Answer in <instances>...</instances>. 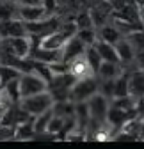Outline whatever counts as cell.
I'll list each match as a JSON object with an SVG mask.
<instances>
[{
    "label": "cell",
    "instance_id": "f1b7e54d",
    "mask_svg": "<svg viewBox=\"0 0 144 149\" xmlns=\"http://www.w3.org/2000/svg\"><path fill=\"white\" fill-rule=\"evenodd\" d=\"M75 25H77V29H91V27H94L93 18H91V13H89V11L80 13L77 16V20H75Z\"/></svg>",
    "mask_w": 144,
    "mask_h": 149
},
{
    "label": "cell",
    "instance_id": "4fadbf2b",
    "mask_svg": "<svg viewBox=\"0 0 144 149\" xmlns=\"http://www.w3.org/2000/svg\"><path fill=\"white\" fill-rule=\"evenodd\" d=\"M16 14L22 22H36L46 16L41 6H16Z\"/></svg>",
    "mask_w": 144,
    "mask_h": 149
},
{
    "label": "cell",
    "instance_id": "4dcf8cb0",
    "mask_svg": "<svg viewBox=\"0 0 144 149\" xmlns=\"http://www.w3.org/2000/svg\"><path fill=\"white\" fill-rule=\"evenodd\" d=\"M13 139V126L0 124V140H9Z\"/></svg>",
    "mask_w": 144,
    "mask_h": 149
},
{
    "label": "cell",
    "instance_id": "83f0119b",
    "mask_svg": "<svg viewBox=\"0 0 144 149\" xmlns=\"http://www.w3.org/2000/svg\"><path fill=\"white\" fill-rule=\"evenodd\" d=\"M62 123H64V117H59V116H53V114H52V117H50V121H48V124H46V130H45V132H48V133H52V135L59 137L61 130H62Z\"/></svg>",
    "mask_w": 144,
    "mask_h": 149
},
{
    "label": "cell",
    "instance_id": "484cf974",
    "mask_svg": "<svg viewBox=\"0 0 144 149\" xmlns=\"http://www.w3.org/2000/svg\"><path fill=\"white\" fill-rule=\"evenodd\" d=\"M20 74L22 73L18 71L16 68L7 66V64H0V87H2L4 84H7L9 80H13V78H18Z\"/></svg>",
    "mask_w": 144,
    "mask_h": 149
},
{
    "label": "cell",
    "instance_id": "8992f818",
    "mask_svg": "<svg viewBox=\"0 0 144 149\" xmlns=\"http://www.w3.org/2000/svg\"><path fill=\"white\" fill-rule=\"evenodd\" d=\"M18 36H27L25 22H22L20 18L0 20V39H4V37H18Z\"/></svg>",
    "mask_w": 144,
    "mask_h": 149
},
{
    "label": "cell",
    "instance_id": "603a6c76",
    "mask_svg": "<svg viewBox=\"0 0 144 149\" xmlns=\"http://www.w3.org/2000/svg\"><path fill=\"white\" fill-rule=\"evenodd\" d=\"M50 117H52V108L41 112V114H38V116H34V117H32L34 132H36V133L45 132V130H46V124H48V121H50Z\"/></svg>",
    "mask_w": 144,
    "mask_h": 149
},
{
    "label": "cell",
    "instance_id": "4316f807",
    "mask_svg": "<svg viewBox=\"0 0 144 149\" xmlns=\"http://www.w3.org/2000/svg\"><path fill=\"white\" fill-rule=\"evenodd\" d=\"M16 13V2L13 0H0V20H9Z\"/></svg>",
    "mask_w": 144,
    "mask_h": 149
},
{
    "label": "cell",
    "instance_id": "7402d4cb",
    "mask_svg": "<svg viewBox=\"0 0 144 149\" xmlns=\"http://www.w3.org/2000/svg\"><path fill=\"white\" fill-rule=\"evenodd\" d=\"M30 69H32L36 74H39L43 80H46V84H48V80L52 78V69H50V64H46V62L30 59Z\"/></svg>",
    "mask_w": 144,
    "mask_h": 149
},
{
    "label": "cell",
    "instance_id": "e0dca14e",
    "mask_svg": "<svg viewBox=\"0 0 144 149\" xmlns=\"http://www.w3.org/2000/svg\"><path fill=\"white\" fill-rule=\"evenodd\" d=\"M18 78H20V77H18ZM18 78H13V80H9L7 84H4L2 87H0L9 103H18V101L22 100V94H20V80H18Z\"/></svg>",
    "mask_w": 144,
    "mask_h": 149
},
{
    "label": "cell",
    "instance_id": "44dd1931",
    "mask_svg": "<svg viewBox=\"0 0 144 149\" xmlns=\"http://www.w3.org/2000/svg\"><path fill=\"white\" fill-rule=\"evenodd\" d=\"M84 57H85V61H87L89 68H91V71L96 74V71H98V68H100V64H101V57H100V53L96 52L94 45H91V46H85Z\"/></svg>",
    "mask_w": 144,
    "mask_h": 149
},
{
    "label": "cell",
    "instance_id": "d6a6232c",
    "mask_svg": "<svg viewBox=\"0 0 144 149\" xmlns=\"http://www.w3.org/2000/svg\"><path fill=\"white\" fill-rule=\"evenodd\" d=\"M109 2H112V0H109Z\"/></svg>",
    "mask_w": 144,
    "mask_h": 149
},
{
    "label": "cell",
    "instance_id": "5b68a950",
    "mask_svg": "<svg viewBox=\"0 0 144 149\" xmlns=\"http://www.w3.org/2000/svg\"><path fill=\"white\" fill-rule=\"evenodd\" d=\"M85 101H87V107H89L91 119L105 123V116H107V110H109V100L103 94H100V92H94V94L89 96Z\"/></svg>",
    "mask_w": 144,
    "mask_h": 149
},
{
    "label": "cell",
    "instance_id": "5bb4252c",
    "mask_svg": "<svg viewBox=\"0 0 144 149\" xmlns=\"http://www.w3.org/2000/svg\"><path fill=\"white\" fill-rule=\"evenodd\" d=\"M29 57L36 59V61H41V62H46V64H52L55 61H61V50H48L43 46H36L30 50Z\"/></svg>",
    "mask_w": 144,
    "mask_h": 149
},
{
    "label": "cell",
    "instance_id": "ffe728a7",
    "mask_svg": "<svg viewBox=\"0 0 144 149\" xmlns=\"http://www.w3.org/2000/svg\"><path fill=\"white\" fill-rule=\"evenodd\" d=\"M75 119H77V124L80 128L85 130L89 119H91V114H89V107H87V101H75Z\"/></svg>",
    "mask_w": 144,
    "mask_h": 149
},
{
    "label": "cell",
    "instance_id": "2e32d148",
    "mask_svg": "<svg viewBox=\"0 0 144 149\" xmlns=\"http://www.w3.org/2000/svg\"><path fill=\"white\" fill-rule=\"evenodd\" d=\"M94 48H96V52L100 53L101 61H109V62H119V57H117V53H116V48H114V45L107 43V41H101V39H96V43H94Z\"/></svg>",
    "mask_w": 144,
    "mask_h": 149
},
{
    "label": "cell",
    "instance_id": "3957f363",
    "mask_svg": "<svg viewBox=\"0 0 144 149\" xmlns=\"http://www.w3.org/2000/svg\"><path fill=\"white\" fill-rule=\"evenodd\" d=\"M18 80H20V94H22V98H27V96H32V94H38V92L46 91V80H43L39 74H36L34 71L22 73Z\"/></svg>",
    "mask_w": 144,
    "mask_h": 149
},
{
    "label": "cell",
    "instance_id": "ba28073f",
    "mask_svg": "<svg viewBox=\"0 0 144 149\" xmlns=\"http://www.w3.org/2000/svg\"><path fill=\"white\" fill-rule=\"evenodd\" d=\"M84 52H85V45L78 39L77 36H71V37H68V41L61 48V61L68 62L73 57H77V55H82Z\"/></svg>",
    "mask_w": 144,
    "mask_h": 149
},
{
    "label": "cell",
    "instance_id": "f546056e",
    "mask_svg": "<svg viewBox=\"0 0 144 149\" xmlns=\"http://www.w3.org/2000/svg\"><path fill=\"white\" fill-rule=\"evenodd\" d=\"M41 7L46 16H52L57 11V0H41Z\"/></svg>",
    "mask_w": 144,
    "mask_h": 149
},
{
    "label": "cell",
    "instance_id": "7c38bea8",
    "mask_svg": "<svg viewBox=\"0 0 144 149\" xmlns=\"http://www.w3.org/2000/svg\"><path fill=\"white\" fill-rule=\"evenodd\" d=\"M114 48H116V53L119 57V64H130L134 62L135 59V50L134 46L124 39V37H119V39L114 43Z\"/></svg>",
    "mask_w": 144,
    "mask_h": 149
},
{
    "label": "cell",
    "instance_id": "cb8c5ba5",
    "mask_svg": "<svg viewBox=\"0 0 144 149\" xmlns=\"http://www.w3.org/2000/svg\"><path fill=\"white\" fill-rule=\"evenodd\" d=\"M124 39H127L132 46H134V50H135V53H139V52H142V39H144V36H142V29H137V30H132V32H127L123 36Z\"/></svg>",
    "mask_w": 144,
    "mask_h": 149
},
{
    "label": "cell",
    "instance_id": "8fae6325",
    "mask_svg": "<svg viewBox=\"0 0 144 149\" xmlns=\"http://www.w3.org/2000/svg\"><path fill=\"white\" fill-rule=\"evenodd\" d=\"M66 41H68V37L57 29V30H53V32H50V34L39 37V46L48 48V50H61Z\"/></svg>",
    "mask_w": 144,
    "mask_h": 149
},
{
    "label": "cell",
    "instance_id": "d4e9b609",
    "mask_svg": "<svg viewBox=\"0 0 144 149\" xmlns=\"http://www.w3.org/2000/svg\"><path fill=\"white\" fill-rule=\"evenodd\" d=\"M75 36L78 37V39H80L85 46L94 45V43H96V39H98V34L94 32V29H93V27H91V29H77Z\"/></svg>",
    "mask_w": 144,
    "mask_h": 149
},
{
    "label": "cell",
    "instance_id": "9a60e30c",
    "mask_svg": "<svg viewBox=\"0 0 144 149\" xmlns=\"http://www.w3.org/2000/svg\"><path fill=\"white\" fill-rule=\"evenodd\" d=\"M34 126H32V117L29 121H23L13 128V139L14 140H34Z\"/></svg>",
    "mask_w": 144,
    "mask_h": 149
},
{
    "label": "cell",
    "instance_id": "ac0fdd59",
    "mask_svg": "<svg viewBox=\"0 0 144 149\" xmlns=\"http://www.w3.org/2000/svg\"><path fill=\"white\" fill-rule=\"evenodd\" d=\"M119 37H123V34L119 32V29L116 25H101V29L98 30V39L107 41L110 45H114Z\"/></svg>",
    "mask_w": 144,
    "mask_h": 149
},
{
    "label": "cell",
    "instance_id": "d6986e66",
    "mask_svg": "<svg viewBox=\"0 0 144 149\" xmlns=\"http://www.w3.org/2000/svg\"><path fill=\"white\" fill-rule=\"evenodd\" d=\"M119 73H121L119 62H109V61H101V64L96 71L100 78H116Z\"/></svg>",
    "mask_w": 144,
    "mask_h": 149
},
{
    "label": "cell",
    "instance_id": "277c9868",
    "mask_svg": "<svg viewBox=\"0 0 144 149\" xmlns=\"http://www.w3.org/2000/svg\"><path fill=\"white\" fill-rule=\"evenodd\" d=\"M61 25L59 18L55 16H45L41 20H36V22H25V30L29 36H38V37H43L53 30H57Z\"/></svg>",
    "mask_w": 144,
    "mask_h": 149
},
{
    "label": "cell",
    "instance_id": "9c48e42d",
    "mask_svg": "<svg viewBox=\"0 0 144 149\" xmlns=\"http://www.w3.org/2000/svg\"><path fill=\"white\" fill-rule=\"evenodd\" d=\"M68 73L73 74V77L78 80V78H84V77H93V71L91 68H89L84 53L82 55H77V57H73L71 61H68Z\"/></svg>",
    "mask_w": 144,
    "mask_h": 149
},
{
    "label": "cell",
    "instance_id": "6da1fadb",
    "mask_svg": "<svg viewBox=\"0 0 144 149\" xmlns=\"http://www.w3.org/2000/svg\"><path fill=\"white\" fill-rule=\"evenodd\" d=\"M18 103H20V107L27 112L30 117H34V116L41 114V112L52 108L53 100H52V96H50L48 91H43V92H38V94H32V96L22 98Z\"/></svg>",
    "mask_w": 144,
    "mask_h": 149
},
{
    "label": "cell",
    "instance_id": "1f68e13d",
    "mask_svg": "<svg viewBox=\"0 0 144 149\" xmlns=\"http://www.w3.org/2000/svg\"><path fill=\"white\" fill-rule=\"evenodd\" d=\"M16 6H41V0H14Z\"/></svg>",
    "mask_w": 144,
    "mask_h": 149
},
{
    "label": "cell",
    "instance_id": "30bf717a",
    "mask_svg": "<svg viewBox=\"0 0 144 149\" xmlns=\"http://www.w3.org/2000/svg\"><path fill=\"white\" fill-rule=\"evenodd\" d=\"M7 41L11 52L16 57H29L30 53V39L29 36H18V37H4Z\"/></svg>",
    "mask_w": 144,
    "mask_h": 149
},
{
    "label": "cell",
    "instance_id": "52a82bcc",
    "mask_svg": "<svg viewBox=\"0 0 144 149\" xmlns=\"http://www.w3.org/2000/svg\"><path fill=\"white\" fill-rule=\"evenodd\" d=\"M128 96H132L134 100L142 98L144 94V71L142 68H137L134 73H128Z\"/></svg>",
    "mask_w": 144,
    "mask_h": 149
},
{
    "label": "cell",
    "instance_id": "7a4b0ae2",
    "mask_svg": "<svg viewBox=\"0 0 144 149\" xmlns=\"http://www.w3.org/2000/svg\"><path fill=\"white\" fill-rule=\"evenodd\" d=\"M94 92H98L96 74H93V77H84V78L75 80V84L69 87V100H73V101H85L89 96H93Z\"/></svg>",
    "mask_w": 144,
    "mask_h": 149
}]
</instances>
